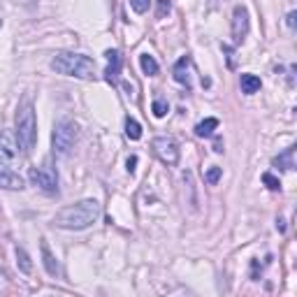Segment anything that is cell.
<instances>
[{
	"mask_svg": "<svg viewBox=\"0 0 297 297\" xmlns=\"http://www.w3.org/2000/svg\"><path fill=\"white\" fill-rule=\"evenodd\" d=\"M100 216V204L98 200H81L77 204L63 207L61 212L54 216V223L63 230H84L93 225Z\"/></svg>",
	"mask_w": 297,
	"mask_h": 297,
	"instance_id": "obj_1",
	"label": "cell"
},
{
	"mask_svg": "<svg viewBox=\"0 0 297 297\" xmlns=\"http://www.w3.org/2000/svg\"><path fill=\"white\" fill-rule=\"evenodd\" d=\"M51 67H54L58 75H65V77L96 79V63H93L88 56H81V54H70V51L56 54L54 58H51Z\"/></svg>",
	"mask_w": 297,
	"mask_h": 297,
	"instance_id": "obj_2",
	"label": "cell"
},
{
	"mask_svg": "<svg viewBox=\"0 0 297 297\" xmlns=\"http://www.w3.org/2000/svg\"><path fill=\"white\" fill-rule=\"evenodd\" d=\"M16 137H19L24 151H31L33 146H35L37 123H35V111H33L31 102H26V105L16 111Z\"/></svg>",
	"mask_w": 297,
	"mask_h": 297,
	"instance_id": "obj_3",
	"label": "cell"
},
{
	"mask_svg": "<svg viewBox=\"0 0 297 297\" xmlns=\"http://www.w3.org/2000/svg\"><path fill=\"white\" fill-rule=\"evenodd\" d=\"M77 140V126L72 121H58L54 128V151L67 156Z\"/></svg>",
	"mask_w": 297,
	"mask_h": 297,
	"instance_id": "obj_4",
	"label": "cell"
},
{
	"mask_svg": "<svg viewBox=\"0 0 297 297\" xmlns=\"http://www.w3.org/2000/svg\"><path fill=\"white\" fill-rule=\"evenodd\" d=\"M151 149L165 165H176V161H179V146L172 137H156L151 142Z\"/></svg>",
	"mask_w": 297,
	"mask_h": 297,
	"instance_id": "obj_5",
	"label": "cell"
},
{
	"mask_svg": "<svg viewBox=\"0 0 297 297\" xmlns=\"http://www.w3.org/2000/svg\"><path fill=\"white\" fill-rule=\"evenodd\" d=\"M21 142L14 132L10 130H0V161L3 163H14L21 156Z\"/></svg>",
	"mask_w": 297,
	"mask_h": 297,
	"instance_id": "obj_6",
	"label": "cell"
},
{
	"mask_svg": "<svg viewBox=\"0 0 297 297\" xmlns=\"http://www.w3.org/2000/svg\"><path fill=\"white\" fill-rule=\"evenodd\" d=\"M28 179L33 181V186L40 188V191H44V193L58 191V179H56V174L51 170H47V167H31Z\"/></svg>",
	"mask_w": 297,
	"mask_h": 297,
	"instance_id": "obj_7",
	"label": "cell"
},
{
	"mask_svg": "<svg viewBox=\"0 0 297 297\" xmlns=\"http://www.w3.org/2000/svg\"><path fill=\"white\" fill-rule=\"evenodd\" d=\"M248 35V12L246 7H235V14H232V37L235 42H244V37Z\"/></svg>",
	"mask_w": 297,
	"mask_h": 297,
	"instance_id": "obj_8",
	"label": "cell"
},
{
	"mask_svg": "<svg viewBox=\"0 0 297 297\" xmlns=\"http://www.w3.org/2000/svg\"><path fill=\"white\" fill-rule=\"evenodd\" d=\"M0 186L7 188V191H21L24 188V179L14 170H10L7 165L0 163Z\"/></svg>",
	"mask_w": 297,
	"mask_h": 297,
	"instance_id": "obj_9",
	"label": "cell"
},
{
	"mask_svg": "<svg viewBox=\"0 0 297 297\" xmlns=\"http://www.w3.org/2000/svg\"><path fill=\"white\" fill-rule=\"evenodd\" d=\"M107 61H109V65H107V70H105V79L114 84V81L119 79V75H121V54L116 49H109L107 51Z\"/></svg>",
	"mask_w": 297,
	"mask_h": 297,
	"instance_id": "obj_10",
	"label": "cell"
},
{
	"mask_svg": "<svg viewBox=\"0 0 297 297\" xmlns=\"http://www.w3.org/2000/svg\"><path fill=\"white\" fill-rule=\"evenodd\" d=\"M188 67H191V58H188V56H184L181 61L174 65V79L179 81V84L191 86V75H188Z\"/></svg>",
	"mask_w": 297,
	"mask_h": 297,
	"instance_id": "obj_11",
	"label": "cell"
},
{
	"mask_svg": "<svg viewBox=\"0 0 297 297\" xmlns=\"http://www.w3.org/2000/svg\"><path fill=\"white\" fill-rule=\"evenodd\" d=\"M42 262H44V269L49 277H56V274H58V262H56L54 253L49 251V244L47 242H42Z\"/></svg>",
	"mask_w": 297,
	"mask_h": 297,
	"instance_id": "obj_12",
	"label": "cell"
},
{
	"mask_svg": "<svg viewBox=\"0 0 297 297\" xmlns=\"http://www.w3.org/2000/svg\"><path fill=\"white\" fill-rule=\"evenodd\" d=\"M242 93H246V96H253V93H258L260 91V86H262V81H260V77H256V75H242Z\"/></svg>",
	"mask_w": 297,
	"mask_h": 297,
	"instance_id": "obj_13",
	"label": "cell"
},
{
	"mask_svg": "<svg viewBox=\"0 0 297 297\" xmlns=\"http://www.w3.org/2000/svg\"><path fill=\"white\" fill-rule=\"evenodd\" d=\"M216 128H218V119L209 116V119H204V121H200V123L195 126V135H197V137H212Z\"/></svg>",
	"mask_w": 297,
	"mask_h": 297,
	"instance_id": "obj_14",
	"label": "cell"
},
{
	"mask_svg": "<svg viewBox=\"0 0 297 297\" xmlns=\"http://www.w3.org/2000/svg\"><path fill=\"white\" fill-rule=\"evenodd\" d=\"M292 158H295V146H288L281 156L274 158V165L281 167V170H292V167H295V161H292Z\"/></svg>",
	"mask_w": 297,
	"mask_h": 297,
	"instance_id": "obj_15",
	"label": "cell"
},
{
	"mask_svg": "<svg viewBox=\"0 0 297 297\" xmlns=\"http://www.w3.org/2000/svg\"><path fill=\"white\" fill-rule=\"evenodd\" d=\"M140 65H142V72H144V75H149V77L158 75V63H156V58H153V56L142 54L140 56Z\"/></svg>",
	"mask_w": 297,
	"mask_h": 297,
	"instance_id": "obj_16",
	"label": "cell"
},
{
	"mask_svg": "<svg viewBox=\"0 0 297 297\" xmlns=\"http://www.w3.org/2000/svg\"><path fill=\"white\" fill-rule=\"evenodd\" d=\"M126 135L130 137V140H140L142 137V126L135 121V119H130V116L126 119Z\"/></svg>",
	"mask_w": 297,
	"mask_h": 297,
	"instance_id": "obj_17",
	"label": "cell"
},
{
	"mask_svg": "<svg viewBox=\"0 0 297 297\" xmlns=\"http://www.w3.org/2000/svg\"><path fill=\"white\" fill-rule=\"evenodd\" d=\"M16 258H19V267H21V272L31 274L33 265H31V258H28V253H26L24 248H16Z\"/></svg>",
	"mask_w": 297,
	"mask_h": 297,
	"instance_id": "obj_18",
	"label": "cell"
},
{
	"mask_svg": "<svg viewBox=\"0 0 297 297\" xmlns=\"http://www.w3.org/2000/svg\"><path fill=\"white\" fill-rule=\"evenodd\" d=\"M221 174H223V170H221V167L214 165V167H209V170L204 172V181L209 184V186H216L218 179H221Z\"/></svg>",
	"mask_w": 297,
	"mask_h": 297,
	"instance_id": "obj_19",
	"label": "cell"
},
{
	"mask_svg": "<svg viewBox=\"0 0 297 297\" xmlns=\"http://www.w3.org/2000/svg\"><path fill=\"white\" fill-rule=\"evenodd\" d=\"M262 184H265L269 191H279V188H281V181H279L274 174H269V172H265V174H262Z\"/></svg>",
	"mask_w": 297,
	"mask_h": 297,
	"instance_id": "obj_20",
	"label": "cell"
},
{
	"mask_svg": "<svg viewBox=\"0 0 297 297\" xmlns=\"http://www.w3.org/2000/svg\"><path fill=\"white\" fill-rule=\"evenodd\" d=\"M151 109H153V114H156L158 119H163V116H165L167 111H170V107H167V102H165V100H156V102H153Z\"/></svg>",
	"mask_w": 297,
	"mask_h": 297,
	"instance_id": "obj_21",
	"label": "cell"
},
{
	"mask_svg": "<svg viewBox=\"0 0 297 297\" xmlns=\"http://www.w3.org/2000/svg\"><path fill=\"white\" fill-rule=\"evenodd\" d=\"M149 5H151V0H130V7L137 14H144V12L149 10Z\"/></svg>",
	"mask_w": 297,
	"mask_h": 297,
	"instance_id": "obj_22",
	"label": "cell"
},
{
	"mask_svg": "<svg viewBox=\"0 0 297 297\" xmlns=\"http://www.w3.org/2000/svg\"><path fill=\"white\" fill-rule=\"evenodd\" d=\"M165 12H170V0H158V16H165Z\"/></svg>",
	"mask_w": 297,
	"mask_h": 297,
	"instance_id": "obj_23",
	"label": "cell"
},
{
	"mask_svg": "<svg viewBox=\"0 0 297 297\" xmlns=\"http://www.w3.org/2000/svg\"><path fill=\"white\" fill-rule=\"evenodd\" d=\"M126 165H128V172H135V165H137V156H130V158H128V163H126Z\"/></svg>",
	"mask_w": 297,
	"mask_h": 297,
	"instance_id": "obj_24",
	"label": "cell"
},
{
	"mask_svg": "<svg viewBox=\"0 0 297 297\" xmlns=\"http://www.w3.org/2000/svg\"><path fill=\"white\" fill-rule=\"evenodd\" d=\"M214 151L223 153V140H221V137H216V142H214Z\"/></svg>",
	"mask_w": 297,
	"mask_h": 297,
	"instance_id": "obj_25",
	"label": "cell"
},
{
	"mask_svg": "<svg viewBox=\"0 0 297 297\" xmlns=\"http://www.w3.org/2000/svg\"><path fill=\"white\" fill-rule=\"evenodd\" d=\"M295 12H290V14H288V26H290V28H295Z\"/></svg>",
	"mask_w": 297,
	"mask_h": 297,
	"instance_id": "obj_26",
	"label": "cell"
},
{
	"mask_svg": "<svg viewBox=\"0 0 297 297\" xmlns=\"http://www.w3.org/2000/svg\"><path fill=\"white\" fill-rule=\"evenodd\" d=\"M26 3H33V0H26Z\"/></svg>",
	"mask_w": 297,
	"mask_h": 297,
	"instance_id": "obj_27",
	"label": "cell"
}]
</instances>
